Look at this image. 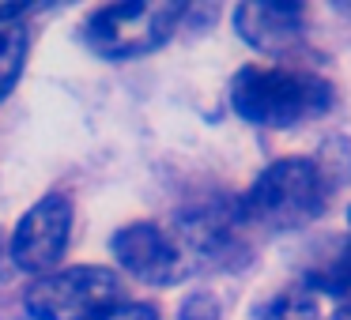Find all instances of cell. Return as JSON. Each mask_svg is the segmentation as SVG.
I'll list each match as a JSON object with an SVG mask.
<instances>
[{
	"label": "cell",
	"mask_w": 351,
	"mask_h": 320,
	"mask_svg": "<svg viewBox=\"0 0 351 320\" xmlns=\"http://www.w3.org/2000/svg\"><path fill=\"white\" fill-rule=\"evenodd\" d=\"M114 256L132 279L147 286H174L185 279V256L159 226L132 222L114 234Z\"/></svg>",
	"instance_id": "8992f818"
},
{
	"label": "cell",
	"mask_w": 351,
	"mask_h": 320,
	"mask_svg": "<svg viewBox=\"0 0 351 320\" xmlns=\"http://www.w3.org/2000/svg\"><path fill=\"white\" fill-rule=\"evenodd\" d=\"M27 49H31V34H27V27H19V23L0 27V102L8 98L12 87H16L19 76H23Z\"/></svg>",
	"instance_id": "9c48e42d"
},
{
	"label": "cell",
	"mask_w": 351,
	"mask_h": 320,
	"mask_svg": "<svg viewBox=\"0 0 351 320\" xmlns=\"http://www.w3.org/2000/svg\"><path fill=\"white\" fill-rule=\"evenodd\" d=\"M178 320H223V309L212 294H189L178 309Z\"/></svg>",
	"instance_id": "8fae6325"
},
{
	"label": "cell",
	"mask_w": 351,
	"mask_h": 320,
	"mask_svg": "<svg viewBox=\"0 0 351 320\" xmlns=\"http://www.w3.org/2000/svg\"><path fill=\"white\" fill-rule=\"evenodd\" d=\"M332 320H351V302H343L340 309H336V317Z\"/></svg>",
	"instance_id": "5bb4252c"
},
{
	"label": "cell",
	"mask_w": 351,
	"mask_h": 320,
	"mask_svg": "<svg viewBox=\"0 0 351 320\" xmlns=\"http://www.w3.org/2000/svg\"><path fill=\"white\" fill-rule=\"evenodd\" d=\"M121 309V282L106 267H64L34 279L27 312L34 320H106Z\"/></svg>",
	"instance_id": "277c9868"
},
{
	"label": "cell",
	"mask_w": 351,
	"mask_h": 320,
	"mask_svg": "<svg viewBox=\"0 0 351 320\" xmlns=\"http://www.w3.org/2000/svg\"><path fill=\"white\" fill-rule=\"evenodd\" d=\"M242 215H230L227 207H197V211L182 215V230L189 237V245L212 264H227L230 252H238V237H234V222Z\"/></svg>",
	"instance_id": "ba28073f"
},
{
	"label": "cell",
	"mask_w": 351,
	"mask_h": 320,
	"mask_svg": "<svg viewBox=\"0 0 351 320\" xmlns=\"http://www.w3.org/2000/svg\"><path fill=\"white\" fill-rule=\"evenodd\" d=\"M336 91L306 68H242L230 83V106L242 121L261 129H295L328 114Z\"/></svg>",
	"instance_id": "6da1fadb"
},
{
	"label": "cell",
	"mask_w": 351,
	"mask_h": 320,
	"mask_svg": "<svg viewBox=\"0 0 351 320\" xmlns=\"http://www.w3.org/2000/svg\"><path fill=\"white\" fill-rule=\"evenodd\" d=\"M348 226H351V211H348Z\"/></svg>",
	"instance_id": "2e32d148"
},
{
	"label": "cell",
	"mask_w": 351,
	"mask_h": 320,
	"mask_svg": "<svg viewBox=\"0 0 351 320\" xmlns=\"http://www.w3.org/2000/svg\"><path fill=\"white\" fill-rule=\"evenodd\" d=\"M0 282H4V241H0Z\"/></svg>",
	"instance_id": "9a60e30c"
},
{
	"label": "cell",
	"mask_w": 351,
	"mask_h": 320,
	"mask_svg": "<svg viewBox=\"0 0 351 320\" xmlns=\"http://www.w3.org/2000/svg\"><path fill=\"white\" fill-rule=\"evenodd\" d=\"M185 4H110L87 19V46L106 61H132L159 49L178 31Z\"/></svg>",
	"instance_id": "3957f363"
},
{
	"label": "cell",
	"mask_w": 351,
	"mask_h": 320,
	"mask_svg": "<svg viewBox=\"0 0 351 320\" xmlns=\"http://www.w3.org/2000/svg\"><path fill=\"white\" fill-rule=\"evenodd\" d=\"M27 12H31V4H0V27H8L12 19L27 16Z\"/></svg>",
	"instance_id": "4fadbf2b"
},
{
	"label": "cell",
	"mask_w": 351,
	"mask_h": 320,
	"mask_svg": "<svg viewBox=\"0 0 351 320\" xmlns=\"http://www.w3.org/2000/svg\"><path fill=\"white\" fill-rule=\"evenodd\" d=\"M106 320H159V312H155L152 305H121V309H114Z\"/></svg>",
	"instance_id": "7c38bea8"
},
{
	"label": "cell",
	"mask_w": 351,
	"mask_h": 320,
	"mask_svg": "<svg viewBox=\"0 0 351 320\" xmlns=\"http://www.w3.org/2000/svg\"><path fill=\"white\" fill-rule=\"evenodd\" d=\"M302 4H242L234 8V27L242 42L261 53H283L302 38Z\"/></svg>",
	"instance_id": "52a82bcc"
},
{
	"label": "cell",
	"mask_w": 351,
	"mask_h": 320,
	"mask_svg": "<svg viewBox=\"0 0 351 320\" xmlns=\"http://www.w3.org/2000/svg\"><path fill=\"white\" fill-rule=\"evenodd\" d=\"M69 234H72L69 196L49 192L19 219L16 234H12V264L19 271H31L42 279L61 264L64 249H69Z\"/></svg>",
	"instance_id": "5b68a950"
},
{
	"label": "cell",
	"mask_w": 351,
	"mask_h": 320,
	"mask_svg": "<svg viewBox=\"0 0 351 320\" xmlns=\"http://www.w3.org/2000/svg\"><path fill=\"white\" fill-rule=\"evenodd\" d=\"M332 192L317 159H280L250 185L238 215L265 230H298L325 211Z\"/></svg>",
	"instance_id": "7a4b0ae2"
},
{
	"label": "cell",
	"mask_w": 351,
	"mask_h": 320,
	"mask_svg": "<svg viewBox=\"0 0 351 320\" xmlns=\"http://www.w3.org/2000/svg\"><path fill=\"white\" fill-rule=\"evenodd\" d=\"M253 320H317V290L313 286L283 290V294L268 297Z\"/></svg>",
	"instance_id": "30bf717a"
}]
</instances>
